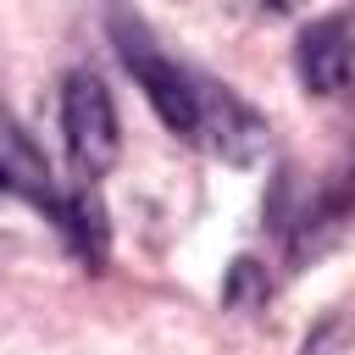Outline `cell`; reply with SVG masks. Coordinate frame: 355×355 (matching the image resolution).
Wrapping results in <instances>:
<instances>
[{
  "instance_id": "6da1fadb",
  "label": "cell",
  "mask_w": 355,
  "mask_h": 355,
  "mask_svg": "<svg viewBox=\"0 0 355 355\" xmlns=\"http://www.w3.org/2000/svg\"><path fill=\"white\" fill-rule=\"evenodd\" d=\"M111 39H116L122 67L133 72V83L144 89V100L155 105V116H161L172 133L200 139V83H205V78H194L189 67H178L133 11H111Z\"/></svg>"
},
{
  "instance_id": "7a4b0ae2",
  "label": "cell",
  "mask_w": 355,
  "mask_h": 355,
  "mask_svg": "<svg viewBox=\"0 0 355 355\" xmlns=\"http://www.w3.org/2000/svg\"><path fill=\"white\" fill-rule=\"evenodd\" d=\"M61 133H67V155H72L78 178H100L116 161V150H122L116 105H111L105 83L94 72H67V83H61Z\"/></svg>"
},
{
  "instance_id": "3957f363",
  "label": "cell",
  "mask_w": 355,
  "mask_h": 355,
  "mask_svg": "<svg viewBox=\"0 0 355 355\" xmlns=\"http://www.w3.org/2000/svg\"><path fill=\"white\" fill-rule=\"evenodd\" d=\"M294 72H300V83L311 94H322V100L338 94L349 83V72H355V22L344 11L305 22L300 39H294Z\"/></svg>"
},
{
  "instance_id": "277c9868",
  "label": "cell",
  "mask_w": 355,
  "mask_h": 355,
  "mask_svg": "<svg viewBox=\"0 0 355 355\" xmlns=\"http://www.w3.org/2000/svg\"><path fill=\"white\" fill-rule=\"evenodd\" d=\"M200 139L227 155L233 166H250L261 161L266 150V122L233 94V89H216V83H200Z\"/></svg>"
},
{
  "instance_id": "5b68a950",
  "label": "cell",
  "mask_w": 355,
  "mask_h": 355,
  "mask_svg": "<svg viewBox=\"0 0 355 355\" xmlns=\"http://www.w3.org/2000/svg\"><path fill=\"white\" fill-rule=\"evenodd\" d=\"M0 194H6V172H0Z\"/></svg>"
}]
</instances>
